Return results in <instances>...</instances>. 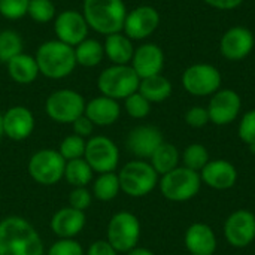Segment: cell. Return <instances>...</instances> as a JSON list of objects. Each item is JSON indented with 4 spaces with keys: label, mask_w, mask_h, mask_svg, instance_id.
<instances>
[{
    "label": "cell",
    "mask_w": 255,
    "mask_h": 255,
    "mask_svg": "<svg viewBox=\"0 0 255 255\" xmlns=\"http://www.w3.org/2000/svg\"><path fill=\"white\" fill-rule=\"evenodd\" d=\"M0 255H45L37 229L18 215L0 220Z\"/></svg>",
    "instance_id": "6da1fadb"
},
{
    "label": "cell",
    "mask_w": 255,
    "mask_h": 255,
    "mask_svg": "<svg viewBox=\"0 0 255 255\" xmlns=\"http://www.w3.org/2000/svg\"><path fill=\"white\" fill-rule=\"evenodd\" d=\"M82 15L91 30L108 36L123 31L127 7L123 0H84Z\"/></svg>",
    "instance_id": "7a4b0ae2"
},
{
    "label": "cell",
    "mask_w": 255,
    "mask_h": 255,
    "mask_svg": "<svg viewBox=\"0 0 255 255\" xmlns=\"http://www.w3.org/2000/svg\"><path fill=\"white\" fill-rule=\"evenodd\" d=\"M39 73L49 79H63L69 76L76 64L75 49L57 39L43 42L36 51Z\"/></svg>",
    "instance_id": "3957f363"
},
{
    "label": "cell",
    "mask_w": 255,
    "mask_h": 255,
    "mask_svg": "<svg viewBox=\"0 0 255 255\" xmlns=\"http://www.w3.org/2000/svg\"><path fill=\"white\" fill-rule=\"evenodd\" d=\"M121 193L128 197L140 199L148 196L158 187L160 176L146 160H131L118 172Z\"/></svg>",
    "instance_id": "277c9868"
},
{
    "label": "cell",
    "mask_w": 255,
    "mask_h": 255,
    "mask_svg": "<svg viewBox=\"0 0 255 255\" xmlns=\"http://www.w3.org/2000/svg\"><path fill=\"white\" fill-rule=\"evenodd\" d=\"M140 78L130 64H112L100 72L97 88L102 96L124 100L139 90Z\"/></svg>",
    "instance_id": "5b68a950"
},
{
    "label": "cell",
    "mask_w": 255,
    "mask_h": 255,
    "mask_svg": "<svg viewBox=\"0 0 255 255\" xmlns=\"http://www.w3.org/2000/svg\"><path fill=\"white\" fill-rule=\"evenodd\" d=\"M202 185L200 173L184 166H178L172 172L160 176L158 181L161 196L175 203H184L194 199Z\"/></svg>",
    "instance_id": "8992f818"
},
{
    "label": "cell",
    "mask_w": 255,
    "mask_h": 255,
    "mask_svg": "<svg viewBox=\"0 0 255 255\" xmlns=\"http://www.w3.org/2000/svg\"><path fill=\"white\" fill-rule=\"evenodd\" d=\"M140 233L142 227L139 218L128 211H120L114 214L108 223L106 241L118 251V254H127L137 247Z\"/></svg>",
    "instance_id": "52a82bcc"
},
{
    "label": "cell",
    "mask_w": 255,
    "mask_h": 255,
    "mask_svg": "<svg viewBox=\"0 0 255 255\" xmlns=\"http://www.w3.org/2000/svg\"><path fill=\"white\" fill-rule=\"evenodd\" d=\"M66 160L61 157L58 149L43 148L36 151L27 164V172L30 178L43 187L57 185L64 176Z\"/></svg>",
    "instance_id": "ba28073f"
},
{
    "label": "cell",
    "mask_w": 255,
    "mask_h": 255,
    "mask_svg": "<svg viewBox=\"0 0 255 255\" xmlns=\"http://www.w3.org/2000/svg\"><path fill=\"white\" fill-rule=\"evenodd\" d=\"M85 99L75 90L61 88L52 91L45 102L48 118L58 124H72L85 112Z\"/></svg>",
    "instance_id": "9c48e42d"
},
{
    "label": "cell",
    "mask_w": 255,
    "mask_h": 255,
    "mask_svg": "<svg viewBox=\"0 0 255 255\" xmlns=\"http://www.w3.org/2000/svg\"><path fill=\"white\" fill-rule=\"evenodd\" d=\"M223 84L221 72L208 63L191 64L182 73V87L196 97H208L215 94Z\"/></svg>",
    "instance_id": "30bf717a"
},
{
    "label": "cell",
    "mask_w": 255,
    "mask_h": 255,
    "mask_svg": "<svg viewBox=\"0 0 255 255\" xmlns=\"http://www.w3.org/2000/svg\"><path fill=\"white\" fill-rule=\"evenodd\" d=\"M84 158L97 175L115 172L120 164V148L108 136H91L87 140Z\"/></svg>",
    "instance_id": "8fae6325"
},
{
    "label": "cell",
    "mask_w": 255,
    "mask_h": 255,
    "mask_svg": "<svg viewBox=\"0 0 255 255\" xmlns=\"http://www.w3.org/2000/svg\"><path fill=\"white\" fill-rule=\"evenodd\" d=\"M224 238L233 248L242 250L255 241V215L251 211L239 209L230 214L224 223Z\"/></svg>",
    "instance_id": "7c38bea8"
},
{
    "label": "cell",
    "mask_w": 255,
    "mask_h": 255,
    "mask_svg": "<svg viewBox=\"0 0 255 255\" xmlns=\"http://www.w3.org/2000/svg\"><path fill=\"white\" fill-rule=\"evenodd\" d=\"M88 24L82 12L75 9L61 10L54 18V33L57 40L75 48L88 37Z\"/></svg>",
    "instance_id": "4fadbf2b"
},
{
    "label": "cell",
    "mask_w": 255,
    "mask_h": 255,
    "mask_svg": "<svg viewBox=\"0 0 255 255\" xmlns=\"http://www.w3.org/2000/svg\"><path fill=\"white\" fill-rule=\"evenodd\" d=\"M206 109L211 123L215 126H229L239 117L242 109V99L235 90L220 88L215 94L211 96Z\"/></svg>",
    "instance_id": "5bb4252c"
},
{
    "label": "cell",
    "mask_w": 255,
    "mask_h": 255,
    "mask_svg": "<svg viewBox=\"0 0 255 255\" xmlns=\"http://www.w3.org/2000/svg\"><path fill=\"white\" fill-rule=\"evenodd\" d=\"M160 25V13L154 6L142 4L127 12L123 33L131 40H143L149 37Z\"/></svg>",
    "instance_id": "9a60e30c"
},
{
    "label": "cell",
    "mask_w": 255,
    "mask_h": 255,
    "mask_svg": "<svg viewBox=\"0 0 255 255\" xmlns=\"http://www.w3.org/2000/svg\"><path fill=\"white\" fill-rule=\"evenodd\" d=\"M164 142L163 133L158 127L143 124L131 128L126 139L127 151L137 160H149L155 149Z\"/></svg>",
    "instance_id": "2e32d148"
},
{
    "label": "cell",
    "mask_w": 255,
    "mask_h": 255,
    "mask_svg": "<svg viewBox=\"0 0 255 255\" xmlns=\"http://www.w3.org/2000/svg\"><path fill=\"white\" fill-rule=\"evenodd\" d=\"M254 33L242 25H235L229 28L220 42V51L229 61H242L254 49Z\"/></svg>",
    "instance_id": "e0dca14e"
},
{
    "label": "cell",
    "mask_w": 255,
    "mask_h": 255,
    "mask_svg": "<svg viewBox=\"0 0 255 255\" xmlns=\"http://www.w3.org/2000/svg\"><path fill=\"white\" fill-rule=\"evenodd\" d=\"M36 127L33 112L21 105L9 108L3 114V130L4 136L10 140L21 142L28 139Z\"/></svg>",
    "instance_id": "ac0fdd59"
},
{
    "label": "cell",
    "mask_w": 255,
    "mask_h": 255,
    "mask_svg": "<svg viewBox=\"0 0 255 255\" xmlns=\"http://www.w3.org/2000/svg\"><path fill=\"white\" fill-rule=\"evenodd\" d=\"M200 179L202 184L212 190L226 191L236 185L238 169L233 163L224 158L209 160V163L200 170Z\"/></svg>",
    "instance_id": "d6986e66"
},
{
    "label": "cell",
    "mask_w": 255,
    "mask_h": 255,
    "mask_svg": "<svg viewBox=\"0 0 255 255\" xmlns=\"http://www.w3.org/2000/svg\"><path fill=\"white\" fill-rule=\"evenodd\" d=\"M130 66L140 79L160 75L164 67V52L157 43H143L134 49Z\"/></svg>",
    "instance_id": "ffe728a7"
},
{
    "label": "cell",
    "mask_w": 255,
    "mask_h": 255,
    "mask_svg": "<svg viewBox=\"0 0 255 255\" xmlns=\"http://www.w3.org/2000/svg\"><path fill=\"white\" fill-rule=\"evenodd\" d=\"M87 217L85 212L73 209L72 206L60 208L49 221L51 232L58 239H75L85 229Z\"/></svg>",
    "instance_id": "44dd1931"
},
{
    "label": "cell",
    "mask_w": 255,
    "mask_h": 255,
    "mask_svg": "<svg viewBox=\"0 0 255 255\" xmlns=\"http://www.w3.org/2000/svg\"><path fill=\"white\" fill-rule=\"evenodd\" d=\"M184 244L191 255H214L218 247L214 229L205 223L191 224L184 235Z\"/></svg>",
    "instance_id": "7402d4cb"
},
{
    "label": "cell",
    "mask_w": 255,
    "mask_h": 255,
    "mask_svg": "<svg viewBox=\"0 0 255 255\" xmlns=\"http://www.w3.org/2000/svg\"><path fill=\"white\" fill-rule=\"evenodd\" d=\"M84 115L88 117L96 127H109L120 120L121 106L118 100L100 94L87 102Z\"/></svg>",
    "instance_id": "603a6c76"
},
{
    "label": "cell",
    "mask_w": 255,
    "mask_h": 255,
    "mask_svg": "<svg viewBox=\"0 0 255 255\" xmlns=\"http://www.w3.org/2000/svg\"><path fill=\"white\" fill-rule=\"evenodd\" d=\"M103 48H105V57L112 64H130L136 49L133 40L127 37L123 31L108 34Z\"/></svg>",
    "instance_id": "cb8c5ba5"
},
{
    "label": "cell",
    "mask_w": 255,
    "mask_h": 255,
    "mask_svg": "<svg viewBox=\"0 0 255 255\" xmlns=\"http://www.w3.org/2000/svg\"><path fill=\"white\" fill-rule=\"evenodd\" d=\"M7 75L19 85H30L40 75L36 58L30 54L21 52L6 63Z\"/></svg>",
    "instance_id": "d4e9b609"
},
{
    "label": "cell",
    "mask_w": 255,
    "mask_h": 255,
    "mask_svg": "<svg viewBox=\"0 0 255 255\" xmlns=\"http://www.w3.org/2000/svg\"><path fill=\"white\" fill-rule=\"evenodd\" d=\"M137 91L152 105V103H161L167 100L172 96L173 87H172V82L160 73V75L140 79Z\"/></svg>",
    "instance_id": "484cf974"
},
{
    "label": "cell",
    "mask_w": 255,
    "mask_h": 255,
    "mask_svg": "<svg viewBox=\"0 0 255 255\" xmlns=\"http://www.w3.org/2000/svg\"><path fill=\"white\" fill-rule=\"evenodd\" d=\"M179 161H181V154L178 148L169 142H163L149 158V163L154 167V170L158 173V176H163L172 172L173 169H176L179 166Z\"/></svg>",
    "instance_id": "4316f807"
},
{
    "label": "cell",
    "mask_w": 255,
    "mask_h": 255,
    "mask_svg": "<svg viewBox=\"0 0 255 255\" xmlns=\"http://www.w3.org/2000/svg\"><path fill=\"white\" fill-rule=\"evenodd\" d=\"M63 179L72 188L88 187L94 181V170L91 169V166L87 163V160L84 157L76 158V160H69V161H66Z\"/></svg>",
    "instance_id": "83f0119b"
},
{
    "label": "cell",
    "mask_w": 255,
    "mask_h": 255,
    "mask_svg": "<svg viewBox=\"0 0 255 255\" xmlns=\"http://www.w3.org/2000/svg\"><path fill=\"white\" fill-rule=\"evenodd\" d=\"M93 197L99 202H112L121 193L120 179L117 172L99 173L91 182Z\"/></svg>",
    "instance_id": "f1b7e54d"
},
{
    "label": "cell",
    "mask_w": 255,
    "mask_h": 255,
    "mask_svg": "<svg viewBox=\"0 0 255 255\" xmlns=\"http://www.w3.org/2000/svg\"><path fill=\"white\" fill-rule=\"evenodd\" d=\"M75 58H76V64L84 66V67H96L99 66L103 58H105V48L103 43H100L96 39H90L87 37L85 40H82L79 45H76L75 48Z\"/></svg>",
    "instance_id": "f546056e"
},
{
    "label": "cell",
    "mask_w": 255,
    "mask_h": 255,
    "mask_svg": "<svg viewBox=\"0 0 255 255\" xmlns=\"http://www.w3.org/2000/svg\"><path fill=\"white\" fill-rule=\"evenodd\" d=\"M22 37L18 31L6 28L0 31V63H7L10 58L22 52Z\"/></svg>",
    "instance_id": "4dcf8cb0"
},
{
    "label": "cell",
    "mask_w": 255,
    "mask_h": 255,
    "mask_svg": "<svg viewBox=\"0 0 255 255\" xmlns=\"http://www.w3.org/2000/svg\"><path fill=\"white\" fill-rule=\"evenodd\" d=\"M209 151L202 143H191L188 145L184 152L181 154L182 166L187 169H191L194 172H199L209 163Z\"/></svg>",
    "instance_id": "1f68e13d"
},
{
    "label": "cell",
    "mask_w": 255,
    "mask_h": 255,
    "mask_svg": "<svg viewBox=\"0 0 255 255\" xmlns=\"http://www.w3.org/2000/svg\"><path fill=\"white\" fill-rule=\"evenodd\" d=\"M27 15L37 24H46L54 21L57 12L51 0H30Z\"/></svg>",
    "instance_id": "d6a6232c"
},
{
    "label": "cell",
    "mask_w": 255,
    "mask_h": 255,
    "mask_svg": "<svg viewBox=\"0 0 255 255\" xmlns=\"http://www.w3.org/2000/svg\"><path fill=\"white\" fill-rule=\"evenodd\" d=\"M85 146H87V139H82L76 134H67L58 146V152L61 157L69 161V160H76L82 158L85 154Z\"/></svg>",
    "instance_id": "836d02e7"
},
{
    "label": "cell",
    "mask_w": 255,
    "mask_h": 255,
    "mask_svg": "<svg viewBox=\"0 0 255 255\" xmlns=\"http://www.w3.org/2000/svg\"><path fill=\"white\" fill-rule=\"evenodd\" d=\"M124 109L128 117L134 120H143L151 112V103L139 91H136L127 99H124Z\"/></svg>",
    "instance_id": "e575fe53"
},
{
    "label": "cell",
    "mask_w": 255,
    "mask_h": 255,
    "mask_svg": "<svg viewBox=\"0 0 255 255\" xmlns=\"http://www.w3.org/2000/svg\"><path fill=\"white\" fill-rule=\"evenodd\" d=\"M30 0H0V15L6 19H19L27 15Z\"/></svg>",
    "instance_id": "d590c367"
},
{
    "label": "cell",
    "mask_w": 255,
    "mask_h": 255,
    "mask_svg": "<svg viewBox=\"0 0 255 255\" xmlns=\"http://www.w3.org/2000/svg\"><path fill=\"white\" fill-rule=\"evenodd\" d=\"M238 136L248 146L255 145V109L248 111L241 118V123L238 127Z\"/></svg>",
    "instance_id": "8d00e7d4"
},
{
    "label": "cell",
    "mask_w": 255,
    "mask_h": 255,
    "mask_svg": "<svg viewBox=\"0 0 255 255\" xmlns=\"http://www.w3.org/2000/svg\"><path fill=\"white\" fill-rule=\"evenodd\" d=\"M46 255H85V251L76 239H57Z\"/></svg>",
    "instance_id": "74e56055"
},
{
    "label": "cell",
    "mask_w": 255,
    "mask_h": 255,
    "mask_svg": "<svg viewBox=\"0 0 255 255\" xmlns=\"http://www.w3.org/2000/svg\"><path fill=\"white\" fill-rule=\"evenodd\" d=\"M93 193L87 188V187H78V188H72V191L69 193V206H72L73 209L82 211L85 212L91 203H93Z\"/></svg>",
    "instance_id": "f35d334b"
},
{
    "label": "cell",
    "mask_w": 255,
    "mask_h": 255,
    "mask_svg": "<svg viewBox=\"0 0 255 255\" xmlns=\"http://www.w3.org/2000/svg\"><path fill=\"white\" fill-rule=\"evenodd\" d=\"M185 123L193 128H203L211 123L208 109L203 106H193L185 112Z\"/></svg>",
    "instance_id": "ab89813d"
},
{
    "label": "cell",
    "mask_w": 255,
    "mask_h": 255,
    "mask_svg": "<svg viewBox=\"0 0 255 255\" xmlns=\"http://www.w3.org/2000/svg\"><path fill=\"white\" fill-rule=\"evenodd\" d=\"M72 127H73V134L82 137V139H90L91 136H94V128L96 126L91 123V120L85 115H81L79 118H76L73 123H72Z\"/></svg>",
    "instance_id": "60d3db41"
},
{
    "label": "cell",
    "mask_w": 255,
    "mask_h": 255,
    "mask_svg": "<svg viewBox=\"0 0 255 255\" xmlns=\"http://www.w3.org/2000/svg\"><path fill=\"white\" fill-rule=\"evenodd\" d=\"M85 255H118V251L106 239H99L88 247Z\"/></svg>",
    "instance_id": "b9f144b4"
},
{
    "label": "cell",
    "mask_w": 255,
    "mask_h": 255,
    "mask_svg": "<svg viewBox=\"0 0 255 255\" xmlns=\"http://www.w3.org/2000/svg\"><path fill=\"white\" fill-rule=\"evenodd\" d=\"M206 4H209L214 9H220V10H232L239 7L244 0H203Z\"/></svg>",
    "instance_id": "7bdbcfd3"
},
{
    "label": "cell",
    "mask_w": 255,
    "mask_h": 255,
    "mask_svg": "<svg viewBox=\"0 0 255 255\" xmlns=\"http://www.w3.org/2000/svg\"><path fill=\"white\" fill-rule=\"evenodd\" d=\"M127 255H155L151 250H148V248H142V247H136V248H133L131 251H128Z\"/></svg>",
    "instance_id": "ee69618b"
},
{
    "label": "cell",
    "mask_w": 255,
    "mask_h": 255,
    "mask_svg": "<svg viewBox=\"0 0 255 255\" xmlns=\"http://www.w3.org/2000/svg\"><path fill=\"white\" fill-rule=\"evenodd\" d=\"M4 136V130H3V114H0V139Z\"/></svg>",
    "instance_id": "f6af8a7d"
},
{
    "label": "cell",
    "mask_w": 255,
    "mask_h": 255,
    "mask_svg": "<svg viewBox=\"0 0 255 255\" xmlns=\"http://www.w3.org/2000/svg\"><path fill=\"white\" fill-rule=\"evenodd\" d=\"M250 149H251L253 152H255V145H254V146H250Z\"/></svg>",
    "instance_id": "bcb514c9"
}]
</instances>
